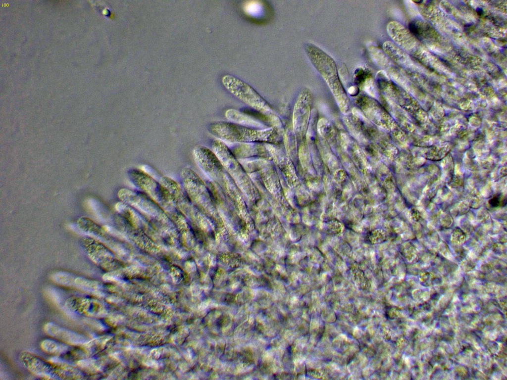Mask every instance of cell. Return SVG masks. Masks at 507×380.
I'll list each match as a JSON object with an SVG mask.
<instances>
[{
	"label": "cell",
	"instance_id": "30bf717a",
	"mask_svg": "<svg viewBox=\"0 0 507 380\" xmlns=\"http://www.w3.org/2000/svg\"><path fill=\"white\" fill-rule=\"evenodd\" d=\"M387 32L389 37L399 46L406 48L408 37L405 27L396 21L390 22L387 25Z\"/></svg>",
	"mask_w": 507,
	"mask_h": 380
},
{
	"label": "cell",
	"instance_id": "277c9868",
	"mask_svg": "<svg viewBox=\"0 0 507 380\" xmlns=\"http://www.w3.org/2000/svg\"><path fill=\"white\" fill-rule=\"evenodd\" d=\"M312 99L310 90L304 87L301 90L294 105L293 128L295 136L300 139L307 134L311 114Z\"/></svg>",
	"mask_w": 507,
	"mask_h": 380
},
{
	"label": "cell",
	"instance_id": "5b68a950",
	"mask_svg": "<svg viewBox=\"0 0 507 380\" xmlns=\"http://www.w3.org/2000/svg\"><path fill=\"white\" fill-rule=\"evenodd\" d=\"M193 155L199 168L209 178H216L225 170L213 151L204 146L195 147L193 151Z\"/></svg>",
	"mask_w": 507,
	"mask_h": 380
},
{
	"label": "cell",
	"instance_id": "5bb4252c",
	"mask_svg": "<svg viewBox=\"0 0 507 380\" xmlns=\"http://www.w3.org/2000/svg\"><path fill=\"white\" fill-rule=\"evenodd\" d=\"M323 149L322 151V158L330 170H337L339 169V163L335 156L330 151L328 147L324 146V143L321 145Z\"/></svg>",
	"mask_w": 507,
	"mask_h": 380
},
{
	"label": "cell",
	"instance_id": "7c38bea8",
	"mask_svg": "<svg viewBox=\"0 0 507 380\" xmlns=\"http://www.w3.org/2000/svg\"><path fill=\"white\" fill-rule=\"evenodd\" d=\"M363 90L370 97L381 99L382 95L376 84V81L370 76H368L361 84Z\"/></svg>",
	"mask_w": 507,
	"mask_h": 380
},
{
	"label": "cell",
	"instance_id": "52a82bcc",
	"mask_svg": "<svg viewBox=\"0 0 507 380\" xmlns=\"http://www.w3.org/2000/svg\"><path fill=\"white\" fill-rule=\"evenodd\" d=\"M20 359L24 366L32 373L42 377H58L55 365H51L44 360L28 353H24Z\"/></svg>",
	"mask_w": 507,
	"mask_h": 380
},
{
	"label": "cell",
	"instance_id": "2e32d148",
	"mask_svg": "<svg viewBox=\"0 0 507 380\" xmlns=\"http://www.w3.org/2000/svg\"><path fill=\"white\" fill-rule=\"evenodd\" d=\"M348 93L351 95H356L358 93V90L355 87H351L348 89Z\"/></svg>",
	"mask_w": 507,
	"mask_h": 380
},
{
	"label": "cell",
	"instance_id": "7a4b0ae2",
	"mask_svg": "<svg viewBox=\"0 0 507 380\" xmlns=\"http://www.w3.org/2000/svg\"><path fill=\"white\" fill-rule=\"evenodd\" d=\"M304 48L311 64L329 87L340 111L345 115L350 114L352 104L340 80L335 60L312 43H306Z\"/></svg>",
	"mask_w": 507,
	"mask_h": 380
},
{
	"label": "cell",
	"instance_id": "6da1fadb",
	"mask_svg": "<svg viewBox=\"0 0 507 380\" xmlns=\"http://www.w3.org/2000/svg\"><path fill=\"white\" fill-rule=\"evenodd\" d=\"M207 129L216 139L235 143L277 145L283 140L281 131L276 126L259 129L230 121H220L210 123Z\"/></svg>",
	"mask_w": 507,
	"mask_h": 380
},
{
	"label": "cell",
	"instance_id": "4fadbf2b",
	"mask_svg": "<svg viewBox=\"0 0 507 380\" xmlns=\"http://www.w3.org/2000/svg\"><path fill=\"white\" fill-rule=\"evenodd\" d=\"M42 345L43 349L52 354H61L69 349V346L52 340H45Z\"/></svg>",
	"mask_w": 507,
	"mask_h": 380
},
{
	"label": "cell",
	"instance_id": "9a60e30c",
	"mask_svg": "<svg viewBox=\"0 0 507 380\" xmlns=\"http://www.w3.org/2000/svg\"><path fill=\"white\" fill-rule=\"evenodd\" d=\"M261 4L257 1H250L245 4V11L250 15L257 14L261 9Z\"/></svg>",
	"mask_w": 507,
	"mask_h": 380
},
{
	"label": "cell",
	"instance_id": "8992f818",
	"mask_svg": "<svg viewBox=\"0 0 507 380\" xmlns=\"http://www.w3.org/2000/svg\"><path fill=\"white\" fill-rule=\"evenodd\" d=\"M356 103L366 118L382 128H388L387 123L390 122V116L375 99L367 95H359L356 98Z\"/></svg>",
	"mask_w": 507,
	"mask_h": 380
},
{
	"label": "cell",
	"instance_id": "9c48e42d",
	"mask_svg": "<svg viewBox=\"0 0 507 380\" xmlns=\"http://www.w3.org/2000/svg\"><path fill=\"white\" fill-rule=\"evenodd\" d=\"M342 142L344 147L349 152L354 162L362 170H370V166L367 161L363 151L358 147L355 142L346 134L341 135Z\"/></svg>",
	"mask_w": 507,
	"mask_h": 380
},
{
	"label": "cell",
	"instance_id": "8fae6325",
	"mask_svg": "<svg viewBox=\"0 0 507 380\" xmlns=\"http://www.w3.org/2000/svg\"><path fill=\"white\" fill-rule=\"evenodd\" d=\"M225 116L230 122L256 129H265L261 127L262 125L259 122L256 121L253 118L234 109L227 110L225 113Z\"/></svg>",
	"mask_w": 507,
	"mask_h": 380
},
{
	"label": "cell",
	"instance_id": "ba28073f",
	"mask_svg": "<svg viewBox=\"0 0 507 380\" xmlns=\"http://www.w3.org/2000/svg\"><path fill=\"white\" fill-rule=\"evenodd\" d=\"M46 329L47 333L51 336L59 340H60V341L69 344L76 345L86 341V339L83 335L52 323L47 324Z\"/></svg>",
	"mask_w": 507,
	"mask_h": 380
},
{
	"label": "cell",
	"instance_id": "3957f363",
	"mask_svg": "<svg viewBox=\"0 0 507 380\" xmlns=\"http://www.w3.org/2000/svg\"><path fill=\"white\" fill-rule=\"evenodd\" d=\"M222 83L231 94L252 108L268 117L274 115L267 102L245 82L234 76L225 75Z\"/></svg>",
	"mask_w": 507,
	"mask_h": 380
}]
</instances>
